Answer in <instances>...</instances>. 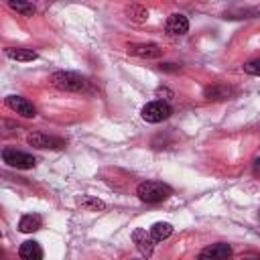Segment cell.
<instances>
[{"mask_svg":"<svg viewBox=\"0 0 260 260\" xmlns=\"http://www.w3.org/2000/svg\"><path fill=\"white\" fill-rule=\"evenodd\" d=\"M136 195L144 203H160L173 195V189L162 181H142L136 187Z\"/></svg>","mask_w":260,"mask_h":260,"instance_id":"1","label":"cell"},{"mask_svg":"<svg viewBox=\"0 0 260 260\" xmlns=\"http://www.w3.org/2000/svg\"><path fill=\"white\" fill-rule=\"evenodd\" d=\"M49 81L57 89H63V91H81L87 87V79L73 71H55Z\"/></svg>","mask_w":260,"mask_h":260,"instance_id":"2","label":"cell"},{"mask_svg":"<svg viewBox=\"0 0 260 260\" xmlns=\"http://www.w3.org/2000/svg\"><path fill=\"white\" fill-rule=\"evenodd\" d=\"M171 114H173V108H171L167 102H160V100L148 102V104L140 110L142 120H144V122H150V124H158V122L167 120Z\"/></svg>","mask_w":260,"mask_h":260,"instance_id":"3","label":"cell"},{"mask_svg":"<svg viewBox=\"0 0 260 260\" xmlns=\"http://www.w3.org/2000/svg\"><path fill=\"white\" fill-rule=\"evenodd\" d=\"M2 160L8 167H14V169H32L37 165V158L32 154L20 152L16 148H4L2 150Z\"/></svg>","mask_w":260,"mask_h":260,"instance_id":"4","label":"cell"},{"mask_svg":"<svg viewBox=\"0 0 260 260\" xmlns=\"http://www.w3.org/2000/svg\"><path fill=\"white\" fill-rule=\"evenodd\" d=\"M197 260H232V246L225 242H217L211 246H205Z\"/></svg>","mask_w":260,"mask_h":260,"instance_id":"5","label":"cell"},{"mask_svg":"<svg viewBox=\"0 0 260 260\" xmlns=\"http://www.w3.org/2000/svg\"><path fill=\"white\" fill-rule=\"evenodd\" d=\"M132 242H134L136 250L142 254V258H150V256H152L156 242L152 240L150 232H146V230H142V228H136V230L132 232Z\"/></svg>","mask_w":260,"mask_h":260,"instance_id":"6","label":"cell"},{"mask_svg":"<svg viewBox=\"0 0 260 260\" xmlns=\"http://www.w3.org/2000/svg\"><path fill=\"white\" fill-rule=\"evenodd\" d=\"M6 106H8L12 112L20 114L22 118H35V116H37V108L32 106V102H28V100L22 98V95H8V98H6Z\"/></svg>","mask_w":260,"mask_h":260,"instance_id":"7","label":"cell"},{"mask_svg":"<svg viewBox=\"0 0 260 260\" xmlns=\"http://www.w3.org/2000/svg\"><path fill=\"white\" fill-rule=\"evenodd\" d=\"M28 144L35 148H63L65 140L57 138V136L43 134V132H32V134H28Z\"/></svg>","mask_w":260,"mask_h":260,"instance_id":"8","label":"cell"},{"mask_svg":"<svg viewBox=\"0 0 260 260\" xmlns=\"http://www.w3.org/2000/svg\"><path fill=\"white\" fill-rule=\"evenodd\" d=\"M128 53L140 59H158L162 55V49L156 43H136L128 47Z\"/></svg>","mask_w":260,"mask_h":260,"instance_id":"9","label":"cell"},{"mask_svg":"<svg viewBox=\"0 0 260 260\" xmlns=\"http://www.w3.org/2000/svg\"><path fill=\"white\" fill-rule=\"evenodd\" d=\"M165 30H167L171 37H181V35H185V32L189 30V20H187V16H185V14H179V12L171 14V16L167 18V22H165Z\"/></svg>","mask_w":260,"mask_h":260,"instance_id":"10","label":"cell"},{"mask_svg":"<svg viewBox=\"0 0 260 260\" xmlns=\"http://www.w3.org/2000/svg\"><path fill=\"white\" fill-rule=\"evenodd\" d=\"M203 95L205 100H213V102H221V100H230L234 95V89L230 85H223V83H215V85H207L203 89Z\"/></svg>","mask_w":260,"mask_h":260,"instance_id":"11","label":"cell"},{"mask_svg":"<svg viewBox=\"0 0 260 260\" xmlns=\"http://www.w3.org/2000/svg\"><path fill=\"white\" fill-rule=\"evenodd\" d=\"M18 256H20V260H43V248H41L39 242L26 240V242L20 244Z\"/></svg>","mask_w":260,"mask_h":260,"instance_id":"12","label":"cell"},{"mask_svg":"<svg viewBox=\"0 0 260 260\" xmlns=\"http://www.w3.org/2000/svg\"><path fill=\"white\" fill-rule=\"evenodd\" d=\"M41 225H43V219H41V215H37V213H26V215H22L20 221H18V230H20L22 234H32V232H37Z\"/></svg>","mask_w":260,"mask_h":260,"instance_id":"13","label":"cell"},{"mask_svg":"<svg viewBox=\"0 0 260 260\" xmlns=\"http://www.w3.org/2000/svg\"><path fill=\"white\" fill-rule=\"evenodd\" d=\"M4 55H6L8 59H14V61H35V59L39 57L32 49H16V47L4 49Z\"/></svg>","mask_w":260,"mask_h":260,"instance_id":"14","label":"cell"},{"mask_svg":"<svg viewBox=\"0 0 260 260\" xmlns=\"http://www.w3.org/2000/svg\"><path fill=\"white\" fill-rule=\"evenodd\" d=\"M77 205H81L85 211H104L106 209V203L98 197H91V195H79L77 199Z\"/></svg>","mask_w":260,"mask_h":260,"instance_id":"15","label":"cell"},{"mask_svg":"<svg viewBox=\"0 0 260 260\" xmlns=\"http://www.w3.org/2000/svg\"><path fill=\"white\" fill-rule=\"evenodd\" d=\"M171 234H173V225L167 223V221H156V223H152V228H150V236H152L154 242H162V240H167Z\"/></svg>","mask_w":260,"mask_h":260,"instance_id":"16","label":"cell"},{"mask_svg":"<svg viewBox=\"0 0 260 260\" xmlns=\"http://www.w3.org/2000/svg\"><path fill=\"white\" fill-rule=\"evenodd\" d=\"M8 6L16 12H20L22 16H32L35 14V6L30 2H20V0H8Z\"/></svg>","mask_w":260,"mask_h":260,"instance_id":"17","label":"cell"},{"mask_svg":"<svg viewBox=\"0 0 260 260\" xmlns=\"http://www.w3.org/2000/svg\"><path fill=\"white\" fill-rule=\"evenodd\" d=\"M128 16H130L132 20H136V22H142V20L148 18V10L142 8V6H138V4H132V6L128 8Z\"/></svg>","mask_w":260,"mask_h":260,"instance_id":"18","label":"cell"},{"mask_svg":"<svg viewBox=\"0 0 260 260\" xmlns=\"http://www.w3.org/2000/svg\"><path fill=\"white\" fill-rule=\"evenodd\" d=\"M244 71L250 75H260V59H252L244 65Z\"/></svg>","mask_w":260,"mask_h":260,"instance_id":"19","label":"cell"},{"mask_svg":"<svg viewBox=\"0 0 260 260\" xmlns=\"http://www.w3.org/2000/svg\"><path fill=\"white\" fill-rule=\"evenodd\" d=\"M238 260H260V252H256V250L242 252V254L238 256Z\"/></svg>","mask_w":260,"mask_h":260,"instance_id":"20","label":"cell"},{"mask_svg":"<svg viewBox=\"0 0 260 260\" xmlns=\"http://www.w3.org/2000/svg\"><path fill=\"white\" fill-rule=\"evenodd\" d=\"M156 95L160 98V102H167V100H171V98H173V91H171V89H167V87H158V89H156Z\"/></svg>","mask_w":260,"mask_h":260,"instance_id":"21","label":"cell"},{"mask_svg":"<svg viewBox=\"0 0 260 260\" xmlns=\"http://www.w3.org/2000/svg\"><path fill=\"white\" fill-rule=\"evenodd\" d=\"M181 65H175V63H160V71H179Z\"/></svg>","mask_w":260,"mask_h":260,"instance_id":"22","label":"cell"},{"mask_svg":"<svg viewBox=\"0 0 260 260\" xmlns=\"http://www.w3.org/2000/svg\"><path fill=\"white\" fill-rule=\"evenodd\" d=\"M254 175H260V156L254 160Z\"/></svg>","mask_w":260,"mask_h":260,"instance_id":"23","label":"cell"},{"mask_svg":"<svg viewBox=\"0 0 260 260\" xmlns=\"http://www.w3.org/2000/svg\"><path fill=\"white\" fill-rule=\"evenodd\" d=\"M256 14H258V16H260V8H256Z\"/></svg>","mask_w":260,"mask_h":260,"instance_id":"24","label":"cell"},{"mask_svg":"<svg viewBox=\"0 0 260 260\" xmlns=\"http://www.w3.org/2000/svg\"><path fill=\"white\" fill-rule=\"evenodd\" d=\"M128 260H134V258H128Z\"/></svg>","mask_w":260,"mask_h":260,"instance_id":"25","label":"cell"},{"mask_svg":"<svg viewBox=\"0 0 260 260\" xmlns=\"http://www.w3.org/2000/svg\"><path fill=\"white\" fill-rule=\"evenodd\" d=\"M258 217H260V213H258Z\"/></svg>","mask_w":260,"mask_h":260,"instance_id":"26","label":"cell"}]
</instances>
